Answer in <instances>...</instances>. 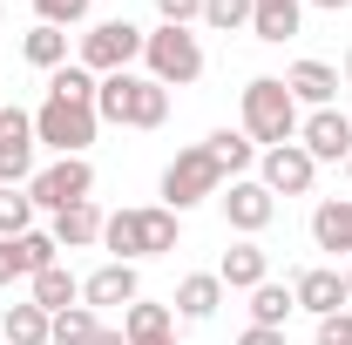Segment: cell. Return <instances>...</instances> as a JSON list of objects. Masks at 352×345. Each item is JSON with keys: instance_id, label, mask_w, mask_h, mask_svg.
Wrapping results in <instances>:
<instances>
[{"instance_id": "cell-1", "label": "cell", "mask_w": 352, "mask_h": 345, "mask_svg": "<svg viewBox=\"0 0 352 345\" xmlns=\"http://www.w3.org/2000/svg\"><path fill=\"white\" fill-rule=\"evenodd\" d=\"M95 115L116 122V129H163V122H170V88L149 82V75H135V68L102 75V88H95Z\"/></svg>"}, {"instance_id": "cell-2", "label": "cell", "mask_w": 352, "mask_h": 345, "mask_svg": "<svg viewBox=\"0 0 352 345\" xmlns=\"http://www.w3.org/2000/svg\"><path fill=\"white\" fill-rule=\"evenodd\" d=\"M244 135H251L258 149L298 142V102H292L285 75H251V82H244Z\"/></svg>"}, {"instance_id": "cell-3", "label": "cell", "mask_w": 352, "mask_h": 345, "mask_svg": "<svg viewBox=\"0 0 352 345\" xmlns=\"http://www.w3.org/2000/svg\"><path fill=\"white\" fill-rule=\"evenodd\" d=\"M102 244L116 251V264H142L176 251V210L170 203H149V210H116L102 223Z\"/></svg>"}, {"instance_id": "cell-4", "label": "cell", "mask_w": 352, "mask_h": 345, "mask_svg": "<svg viewBox=\"0 0 352 345\" xmlns=\"http://www.w3.org/2000/svg\"><path fill=\"white\" fill-rule=\"evenodd\" d=\"M142 68L163 88H190L204 75V41L190 27H156V34H142Z\"/></svg>"}, {"instance_id": "cell-5", "label": "cell", "mask_w": 352, "mask_h": 345, "mask_svg": "<svg viewBox=\"0 0 352 345\" xmlns=\"http://www.w3.org/2000/svg\"><path fill=\"white\" fill-rule=\"evenodd\" d=\"M210 197H223V170L210 163V149L204 142L197 149H176L170 170H163V203L183 216V210H197V203H210Z\"/></svg>"}, {"instance_id": "cell-6", "label": "cell", "mask_w": 352, "mask_h": 345, "mask_svg": "<svg viewBox=\"0 0 352 345\" xmlns=\"http://www.w3.org/2000/svg\"><path fill=\"white\" fill-rule=\"evenodd\" d=\"M95 129H102V115L82 109V102H54V95H47L41 109H34V142H47L54 156H88Z\"/></svg>"}, {"instance_id": "cell-7", "label": "cell", "mask_w": 352, "mask_h": 345, "mask_svg": "<svg viewBox=\"0 0 352 345\" xmlns=\"http://www.w3.org/2000/svg\"><path fill=\"white\" fill-rule=\"evenodd\" d=\"M28 197H34V210H68V203H88L95 197V170H88V156H54L47 170L28 176Z\"/></svg>"}, {"instance_id": "cell-8", "label": "cell", "mask_w": 352, "mask_h": 345, "mask_svg": "<svg viewBox=\"0 0 352 345\" xmlns=\"http://www.w3.org/2000/svg\"><path fill=\"white\" fill-rule=\"evenodd\" d=\"M129 61H142V27L135 21H95L82 34V68L88 75H122Z\"/></svg>"}, {"instance_id": "cell-9", "label": "cell", "mask_w": 352, "mask_h": 345, "mask_svg": "<svg viewBox=\"0 0 352 345\" xmlns=\"http://www.w3.org/2000/svg\"><path fill=\"white\" fill-rule=\"evenodd\" d=\"M34 115L21 109V102H7L0 109V183H28L34 176Z\"/></svg>"}, {"instance_id": "cell-10", "label": "cell", "mask_w": 352, "mask_h": 345, "mask_svg": "<svg viewBox=\"0 0 352 345\" xmlns=\"http://www.w3.org/2000/svg\"><path fill=\"white\" fill-rule=\"evenodd\" d=\"M54 251H61V244H54V230H28V237H0V291H7V285H21V278L34 285V278H41L47 264H61Z\"/></svg>"}, {"instance_id": "cell-11", "label": "cell", "mask_w": 352, "mask_h": 345, "mask_svg": "<svg viewBox=\"0 0 352 345\" xmlns=\"http://www.w3.org/2000/svg\"><path fill=\"white\" fill-rule=\"evenodd\" d=\"M298 149H305L311 163H346V156H352V115H339V109H311L305 122H298Z\"/></svg>"}, {"instance_id": "cell-12", "label": "cell", "mask_w": 352, "mask_h": 345, "mask_svg": "<svg viewBox=\"0 0 352 345\" xmlns=\"http://www.w3.org/2000/svg\"><path fill=\"white\" fill-rule=\"evenodd\" d=\"M311 176H318V163H311L298 142L264 149V163H258V183L271 190V197H311Z\"/></svg>"}, {"instance_id": "cell-13", "label": "cell", "mask_w": 352, "mask_h": 345, "mask_svg": "<svg viewBox=\"0 0 352 345\" xmlns=\"http://www.w3.org/2000/svg\"><path fill=\"white\" fill-rule=\"evenodd\" d=\"M217 203H223V223H230V230H244V237H258L264 223L278 216V197H271L264 183H251V176H237V183H230V197H217Z\"/></svg>"}, {"instance_id": "cell-14", "label": "cell", "mask_w": 352, "mask_h": 345, "mask_svg": "<svg viewBox=\"0 0 352 345\" xmlns=\"http://www.w3.org/2000/svg\"><path fill=\"white\" fill-rule=\"evenodd\" d=\"M142 298V278H135V264H102V271H95V278H82V304L88 311H109V304H122V311H129V304Z\"/></svg>"}, {"instance_id": "cell-15", "label": "cell", "mask_w": 352, "mask_h": 345, "mask_svg": "<svg viewBox=\"0 0 352 345\" xmlns=\"http://www.w3.org/2000/svg\"><path fill=\"white\" fill-rule=\"evenodd\" d=\"M292 298H298V311H311V318H332V311H346V278L339 271H298V285H292Z\"/></svg>"}, {"instance_id": "cell-16", "label": "cell", "mask_w": 352, "mask_h": 345, "mask_svg": "<svg viewBox=\"0 0 352 345\" xmlns=\"http://www.w3.org/2000/svg\"><path fill=\"white\" fill-rule=\"evenodd\" d=\"M217 278H223V291H258L264 278H271V251H264L258 237H244V244H230V251H223Z\"/></svg>"}, {"instance_id": "cell-17", "label": "cell", "mask_w": 352, "mask_h": 345, "mask_svg": "<svg viewBox=\"0 0 352 345\" xmlns=\"http://www.w3.org/2000/svg\"><path fill=\"white\" fill-rule=\"evenodd\" d=\"M102 223H109V216H102L95 197H88V203H68V210L54 216V244H61V251H88V244H102Z\"/></svg>"}, {"instance_id": "cell-18", "label": "cell", "mask_w": 352, "mask_h": 345, "mask_svg": "<svg viewBox=\"0 0 352 345\" xmlns=\"http://www.w3.org/2000/svg\"><path fill=\"white\" fill-rule=\"evenodd\" d=\"M311 244L352 258V197H325V203L311 210Z\"/></svg>"}, {"instance_id": "cell-19", "label": "cell", "mask_w": 352, "mask_h": 345, "mask_svg": "<svg viewBox=\"0 0 352 345\" xmlns=\"http://www.w3.org/2000/svg\"><path fill=\"white\" fill-rule=\"evenodd\" d=\"M122 339H129V345H163V339H176V311H170V304L135 298L129 311H122Z\"/></svg>"}, {"instance_id": "cell-20", "label": "cell", "mask_w": 352, "mask_h": 345, "mask_svg": "<svg viewBox=\"0 0 352 345\" xmlns=\"http://www.w3.org/2000/svg\"><path fill=\"white\" fill-rule=\"evenodd\" d=\"M298 21H305V0H251V34L258 41H292L298 34Z\"/></svg>"}, {"instance_id": "cell-21", "label": "cell", "mask_w": 352, "mask_h": 345, "mask_svg": "<svg viewBox=\"0 0 352 345\" xmlns=\"http://www.w3.org/2000/svg\"><path fill=\"white\" fill-rule=\"evenodd\" d=\"M292 102H311V109H332V95H339V68H325V61H292Z\"/></svg>"}, {"instance_id": "cell-22", "label": "cell", "mask_w": 352, "mask_h": 345, "mask_svg": "<svg viewBox=\"0 0 352 345\" xmlns=\"http://www.w3.org/2000/svg\"><path fill=\"white\" fill-rule=\"evenodd\" d=\"M176 311H183V318H197V325H204V318H217V304H223V278L217 271H197V278H183V285H176Z\"/></svg>"}, {"instance_id": "cell-23", "label": "cell", "mask_w": 352, "mask_h": 345, "mask_svg": "<svg viewBox=\"0 0 352 345\" xmlns=\"http://www.w3.org/2000/svg\"><path fill=\"white\" fill-rule=\"evenodd\" d=\"M204 149H210V163H217V170L230 176V183H237V176H244L251 163H258V142H251L244 129H217L210 142H204Z\"/></svg>"}, {"instance_id": "cell-24", "label": "cell", "mask_w": 352, "mask_h": 345, "mask_svg": "<svg viewBox=\"0 0 352 345\" xmlns=\"http://www.w3.org/2000/svg\"><path fill=\"white\" fill-rule=\"evenodd\" d=\"M34 304H41L47 318H54V311H68V304H82V278H75V271H61V264H47L41 278H34Z\"/></svg>"}, {"instance_id": "cell-25", "label": "cell", "mask_w": 352, "mask_h": 345, "mask_svg": "<svg viewBox=\"0 0 352 345\" xmlns=\"http://www.w3.org/2000/svg\"><path fill=\"white\" fill-rule=\"evenodd\" d=\"M292 311H298V298H292L285 285H271V278L251 291V325H264V332H285V318H292Z\"/></svg>"}, {"instance_id": "cell-26", "label": "cell", "mask_w": 352, "mask_h": 345, "mask_svg": "<svg viewBox=\"0 0 352 345\" xmlns=\"http://www.w3.org/2000/svg\"><path fill=\"white\" fill-rule=\"evenodd\" d=\"M21 54H28V61H34V68H47V75H54V68H68V27H28V41H21Z\"/></svg>"}, {"instance_id": "cell-27", "label": "cell", "mask_w": 352, "mask_h": 345, "mask_svg": "<svg viewBox=\"0 0 352 345\" xmlns=\"http://www.w3.org/2000/svg\"><path fill=\"white\" fill-rule=\"evenodd\" d=\"M0 325H7V345H47V325H54V318L28 298V304H7V318H0Z\"/></svg>"}, {"instance_id": "cell-28", "label": "cell", "mask_w": 352, "mask_h": 345, "mask_svg": "<svg viewBox=\"0 0 352 345\" xmlns=\"http://www.w3.org/2000/svg\"><path fill=\"white\" fill-rule=\"evenodd\" d=\"M95 88H102V75H88L82 61H68V68L47 75V95H54V102H82V109H95Z\"/></svg>"}, {"instance_id": "cell-29", "label": "cell", "mask_w": 352, "mask_h": 345, "mask_svg": "<svg viewBox=\"0 0 352 345\" xmlns=\"http://www.w3.org/2000/svg\"><path fill=\"white\" fill-rule=\"evenodd\" d=\"M34 230V197L28 183H0V237H28Z\"/></svg>"}, {"instance_id": "cell-30", "label": "cell", "mask_w": 352, "mask_h": 345, "mask_svg": "<svg viewBox=\"0 0 352 345\" xmlns=\"http://www.w3.org/2000/svg\"><path fill=\"white\" fill-rule=\"evenodd\" d=\"M102 332V318L88 311V304H68V311H54V325H47V345H88Z\"/></svg>"}, {"instance_id": "cell-31", "label": "cell", "mask_w": 352, "mask_h": 345, "mask_svg": "<svg viewBox=\"0 0 352 345\" xmlns=\"http://www.w3.org/2000/svg\"><path fill=\"white\" fill-rule=\"evenodd\" d=\"M204 27H217V34L251 27V0H204Z\"/></svg>"}, {"instance_id": "cell-32", "label": "cell", "mask_w": 352, "mask_h": 345, "mask_svg": "<svg viewBox=\"0 0 352 345\" xmlns=\"http://www.w3.org/2000/svg\"><path fill=\"white\" fill-rule=\"evenodd\" d=\"M34 14L47 27H75V21H88V0H34Z\"/></svg>"}, {"instance_id": "cell-33", "label": "cell", "mask_w": 352, "mask_h": 345, "mask_svg": "<svg viewBox=\"0 0 352 345\" xmlns=\"http://www.w3.org/2000/svg\"><path fill=\"white\" fill-rule=\"evenodd\" d=\"M156 14H163V27H190V21H204V0H156Z\"/></svg>"}, {"instance_id": "cell-34", "label": "cell", "mask_w": 352, "mask_h": 345, "mask_svg": "<svg viewBox=\"0 0 352 345\" xmlns=\"http://www.w3.org/2000/svg\"><path fill=\"white\" fill-rule=\"evenodd\" d=\"M318 345H352V311H332V318H318Z\"/></svg>"}, {"instance_id": "cell-35", "label": "cell", "mask_w": 352, "mask_h": 345, "mask_svg": "<svg viewBox=\"0 0 352 345\" xmlns=\"http://www.w3.org/2000/svg\"><path fill=\"white\" fill-rule=\"evenodd\" d=\"M237 345H285V332H264V325H251V332H244Z\"/></svg>"}, {"instance_id": "cell-36", "label": "cell", "mask_w": 352, "mask_h": 345, "mask_svg": "<svg viewBox=\"0 0 352 345\" xmlns=\"http://www.w3.org/2000/svg\"><path fill=\"white\" fill-rule=\"evenodd\" d=\"M88 345H129V339H122V332H109V325H102V332H95V339H88Z\"/></svg>"}, {"instance_id": "cell-37", "label": "cell", "mask_w": 352, "mask_h": 345, "mask_svg": "<svg viewBox=\"0 0 352 345\" xmlns=\"http://www.w3.org/2000/svg\"><path fill=\"white\" fill-rule=\"evenodd\" d=\"M311 7H325V14H339V7H352V0H311Z\"/></svg>"}, {"instance_id": "cell-38", "label": "cell", "mask_w": 352, "mask_h": 345, "mask_svg": "<svg viewBox=\"0 0 352 345\" xmlns=\"http://www.w3.org/2000/svg\"><path fill=\"white\" fill-rule=\"evenodd\" d=\"M346 82H352V47H346Z\"/></svg>"}, {"instance_id": "cell-39", "label": "cell", "mask_w": 352, "mask_h": 345, "mask_svg": "<svg viewBox=\"0 0 352 345\" xmlns=\"http://www.w3.org/2000/svg\"><path fill=\"white\" fill-rule=\"evenodd\" d=\"M346 298H352V264H346Z\"/></svg>"}, {"instance_id": "cell-40", "label": "cell", "mask_w": 352, "mask_h": 345, "mask_svg": "<svg viewBox=\"0 0 352 345\" xmlns=\"http://www.w3.org/2000/svg\"><path fill=\"white\" fill-rule=\"evenodd\" d=\"M346 176H352V156H346Z\"/></svg>"}, {"instance_id": "cell-41", "label": "cell", "mask_w": 352, "mask_h": 345, "mask_svg": "<svg viewBox=\"0 0 352 345\" xmlns=\"http://www.w3.org/2000/svg\"><path fill=\"white\" fill-rule=\"evenodd\" d=\"M163 345H176V339H163Z\"/></svg>"}]
</instances>
